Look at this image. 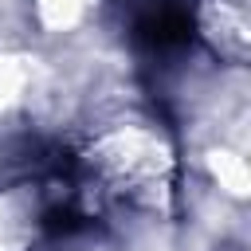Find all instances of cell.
<instances>
[{
    "label": "cell",
    "instance_id": "obj_1",
    "mask_svg": "<svg viewBox=\"0 0 251 251\" xmlns=\"http://www.w3.org/2000/svg\"><path fill=\"white\" fill-rule=\"evenodd\" d=\"M126 31L149 59H176L196 39V0H129Z\"/></svg>",
    "mask_w": 251,
    "mask_h": 251
},
{
    "label": "cell",
    "instance_id": "obj_2",
    "mask_svg": "<svg viewBox=\"0 0 251 251\" xmlns=\"http://www.w3.org/2000/svg\"><path fill=\"white\" fill-rule=\"evenodd\" d=\"M216 251H239V247H216Z\"/></svg>",
    "mask_w": 251,
    "mask_h": 251
}]
</instances>
